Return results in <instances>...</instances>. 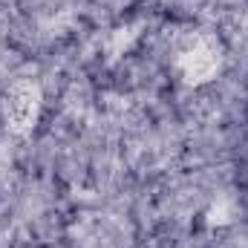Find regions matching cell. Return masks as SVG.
I'll list each match as a JSON object with an SVG mask.
<instances>
[{"instance_id": "6da1fadb", "label": "cell", "mask_w": 248, "mask_h": 248, "mask_svg": "<svg viewBox=\"0 0 248 248\" xmlns=\"http://www.w3.org/2000/svg\"><path fill=\"white\" fill-rule=\"evenodd\" d=\"M176 63H179V72H182V78L187 84H205L219 72L222 49H219V44L214 38L196 35L179 49V61Z\"/></svg>"}, {"instance_id": "7a4b0ae2", "label": "cell", "mask_w": 248, "mask_h": 248, "mask_svg": "<svg viewBox=\"0 0 248 248\" xmlns=\"http://www.w3.org/2000/svg\"><path fill=\"white\" fill-rule=\"evenodd\" d=\"M41 87L35 81H17L3 95V119L12 133H29L41 116Z\"/></svg>"}]
</instances>
